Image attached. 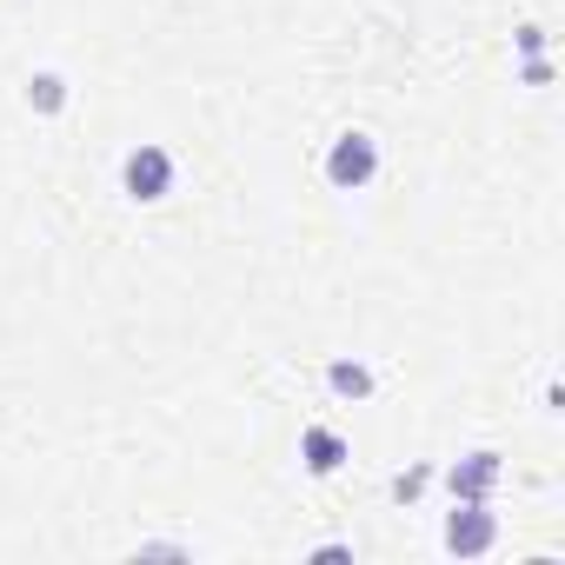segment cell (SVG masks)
<instances>
[{
  "label": "cell",
  "mask_w": 565,
  "mask_h": 565,
  "mask_svg": "<svg viewBox=\"0 0 565 565\" xmlns=\"http://www.w3.org/2000/svg\"><path fill=\"white\" fill-rule=\"evenodd\" d=\"M173 153L167 147H153V140H140L127 160H120V186H127V200H140V206H153V200H167L173 193Z\"/></svg>",
  "instance_id": "cell-1"
},
{
  "label": "cell",
  "mask_w": 565,
  "mask_h": 565,
  "mask_svg": "<svg viewBox=\"0 0 565 565\" xmlns=\"http://www.w3.org/2000/svg\"><path fill=\"white\" fill-rule=\"evenodd\" d=\"M373 173H380V140H373V134H360V127H353V134H340V140H333V153H327V180H333L340 193H360Z\"/></svg>",
  "instance_id": "cell-2"
},
{
  "label": "cell",
  "mask_w": 565,
  "mask_h": 565,
  "mask_svg": "<svg viewBox=\"0 0 565 565\" xmlns=\"http://www.w3.org/2000/svg\"><path fill=\"white\" fill-rule=\"evenodd\" d=\"M492 539H499V525H492L486 499H459V512L446 519V552L479 558V552H492Z\"/></svg>",
  "instance_id": "cell-3"
},
{
  "label": "cell",
  "mask_w": 565,
  "mask_h": 565,
  "mask_svg": "<svg viewBox=\"0 0 565 565\" xmlns=\"http://www.w3.org/2000/svg\"><path fill=\"white\" fill-rule=\"evenodd\" d=\"M499 452H466L452 472H446V486H452V499H486L492 486H499Z\"/></svg>",
  "instance_id": "cell-4"
},
{
  "label": "cell",
  "mask_w": 565,
  "mask_h": 565,
  "mask_svg": "<svg viewBox=\"0 0 565 565\" xmlns=\"http://www.w3.org/2000/svg\"><path fill=\"white\" fill-rule=\"evenodd\" d=\"M300 459H307L313 479H333V472L347 466V439H340L333 426H307V433H300Z\"/></svg>",
  "instance_id": "cell-5"
},
{
  "label": "cell",
  "mask_w": 565,
  "mask_h": 565,
  "mask_svg": "<svg viewBox=\"0 0 565 565\" xmlns=\"http://www.w3.org/2000/svg\"><path fill=\"white\" fill-rule=\"evenodd\" d=\"M327 386H333L340 399H366V393H373V366H360V360H333V366H327Z\"/></svg>",
  "instance_id": "cell-6"
},
{
  "label": "cell",
  "mask_w": 565,
  "mask_h": 565,
  "mask_svg": "<svg viewBox=\"0 0 565 565\" xmlns=\"http://www.w3.org/2000/svg\"><path fill=\"white\" fill-rule=\"evenodd\" d=\"M28 107H34V114H61V107H67V81H61V74H34V81H28Z\"/></svg>",
  "instance_id": "cell-7"
},
{
  "label": "cell",
  "mask_w": 565,
  "mask_h": 565,
  "mask_svg": "<svg viewBox=\"0 0 565 565\" xmlns=\"http://www.w3.org/2000/svg\"><path fill=\"white\" fill-rule=\"evenodd\" d=\"M426 479H433V472H426V466H419V472H406V479H393V499H413V492H419V486H426Z\"/></svg>",
  "instance_id": "cell-8"
}]
</instances>
